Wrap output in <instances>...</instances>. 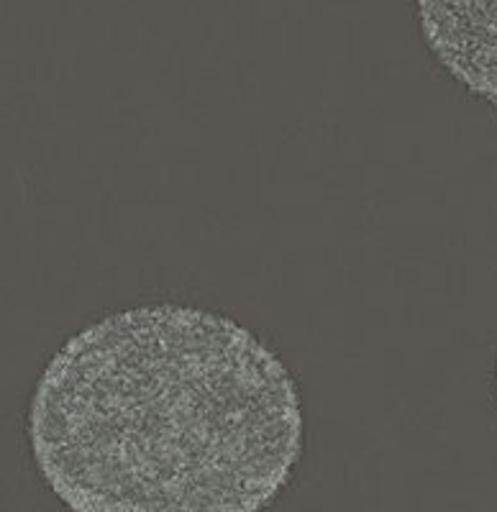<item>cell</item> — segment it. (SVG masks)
I'll use <instances>...</instances> for the list:
<instances>
[{"mask_svg": "<svg viewBox=\"0 0 497 512\" xmlns=\"http://www.w3.org/2000/svg\"><path fill=\"white\" fill-rule=\"evenodd\" d=\"M495 390H497V369H495Z\"/></svg>", "mask_w": 497, "mask_h": 512, "instance_id": "obj_3", "label": "cell"}, {"mask_svg": "<svg viewBox=\"0 0 497 512\" xmlns=\"http://www.w3.org/2000/svg\"><path fill=\"white\" fill-rule=\"evenodd\" d=\"M418 29L441 70L497 108V0H413Z\"/></svg>", "mask_w": 497, "mask_h": 512, "instance_id": "obj_2", "label": "cell"}, {"mask_svg": "<svg viewBox=\"0 0 497 512\" xmlns=\"http://www.w3.org/2000/svg\"><path fill=\"white\" fill-rule=\"evenodd\" d=\"M26 438L70 512H267L303 459L305 420L293 374L257 333L157 303L59 346Z\"/></svg>", "mask_w": 497, "mask_h": 512, "instance_id": "obj_1", "label": "cell"}]
</instances>
